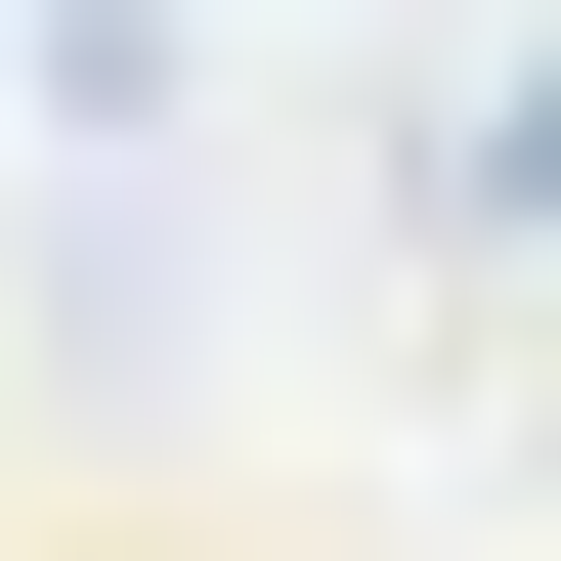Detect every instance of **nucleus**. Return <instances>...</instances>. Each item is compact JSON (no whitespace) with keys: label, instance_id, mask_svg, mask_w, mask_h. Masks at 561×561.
<instances>
[]
</instances>
